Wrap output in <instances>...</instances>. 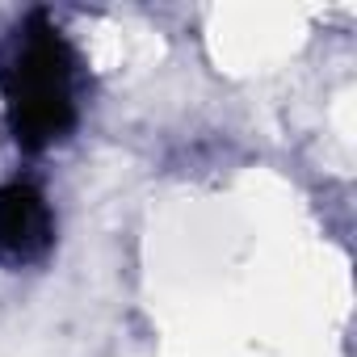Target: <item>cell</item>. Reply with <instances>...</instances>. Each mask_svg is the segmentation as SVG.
Listing matches in <instances>:
<instances>
[{
  "mask_svg": "<svg viewBox=\"0 0 357 357\" xmlns=\"http://www.w3.org/2000/svg\"><path fill=\"white\" fill-rule=\"evenodd\" d=\"M13 68V118L17 139L26 143H55L72 118H76V80H72V55L55 34L26 38Z\"/></svg>",
  "mask_w": 357,
  "mask_h": 357,
  "instance_id": "1",
  "label": "cell"
},
{
  "mask_svg": "<svg viewBox=\"0 0 357 357\" xmlns=\"http://www.w3.org/2000/svg\"><path fill=\"white\" fill-rule=\"evenodd\" d=\"M51 227L55 219L47 211V198L34 185L13 181L0 190V261L5 265L43 257L51 244Z\"/></svg>",
  "mask_w": 357,
  "mask_h": 357,
  "instance_id": "2",
  "label": "cell"
}]
</instances>
